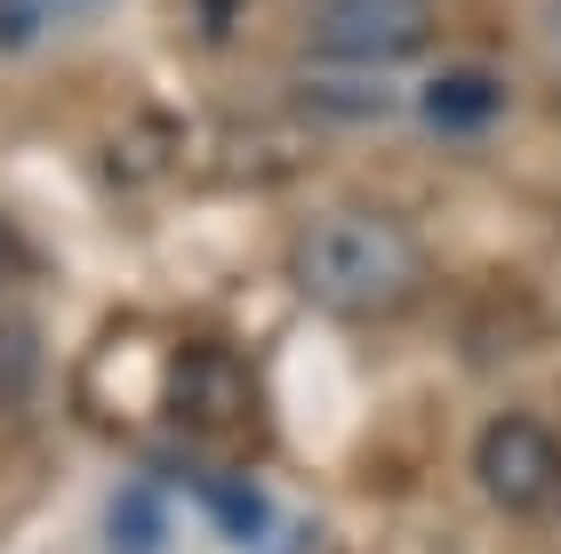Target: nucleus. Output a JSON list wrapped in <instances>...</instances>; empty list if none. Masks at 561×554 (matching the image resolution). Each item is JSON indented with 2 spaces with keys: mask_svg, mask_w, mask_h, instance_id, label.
<instances>
[{
  "mask_svg": "<svg viewBox=\"0 0 561 554\" xmlns=\"http://www.w3.org/2000/svg\"><path fill=\"white\" fill-rule=\"evenodd\" d=\"M9 265H16V234L0 225V282H9Z\"/></svg>",
  "mask_w": 561,
  "mask_h": 554,
  "instance_id": "nucleus-10",
  "label": "nucleus"
},
{
  "mask_svg": "<svg viewBox=\"0 0 561 554\" xmlns=\"http://www.w3.org/2000/svg\"><path fill=\"white\" fill-rule=\"evenodd\" d=\"M289 282H297L305 306H321L337 321H393L425 290V241L393 210L345 201V210H321V217L297 225Z\"/></svg>",
  "mask_w": 561,
  "mask_h": 554,
  "instance_id": "nucleus-1",
  "label": "nucleus"
},
{
  "mask_svg": "<svg viewBox=\"0 0 561 554\" xmlns=\"http://www.w3.org/2000/svg\"><path fill=\"white\" fill-rule=\"evenodd\" d=\"M161 531H169V522H161V498L129 490V498L113 507V546H121V554H161Z\"/></svg>",
  "mask_w": 561,
  "mask_h": 554,
  "instance_id": "nucleus-8",
  "label": "nucleus"
},
{
  "mask_svg": "<svg viewBox=\"0 0 561 554\" xmlns=\"http://www.w3.org/2000/svg\"><path fill=\"white\" fill-rule=\"evenodd\" d=\"M209 522H217V531L233 539V546H257V554L280 539V507H273L265 490L233 483V474H217V483H209Z\"/></svg>",
  "mask_w": 561,
  "mask_h": 554,
  "instance_id": "nucleus-6",
  "label": "nucleus"
},
{
  "mask_svg": "<svg viewBox=\"0 0 561 554\" xmlns=\"http://www.w3.org/2000/svg\"><path fill=\"white\" fill-rule=\"evenodd\" d=\"M81 9H96V0H0V48L41 41L48 24H65V16H81Z\"/></svg>",
  "mask_w": 561,
  "mask_h": 554,
  "instance_id": "nucleus-7",
  "label": "nucleus"
},
{
  "mask_svg": "<svg viewBox=\"0 0 561 554\" xmlns=\"http://www.w3.org/2000/svg\"><path fill=\"white\" fill-rule=\"evenodd\" d=\"M473 483L505 515L553 522L561 515V434L546 418H529V410H497L473 434Z\"/></svg>",
  "mask_w": 561,
  "mask_h": 554,
  "instance_id": "nucleus-3",
  "label": "nucleus"
},
{
  "mask_svg": "<svg viewBox=\"0 0 561 554\" xmlns=\"http://www.w3.org/2000/svg\"><path fill=\"white\" fill-rule=\"evenodd\" d=\"M546 57H553V72H561V0H546Z\"/></svg>",
  "mask_w": 561,
  "mask_h": 554,
  "instance_id": "nucleus-9",
  "label": "nucleus"
},
{
  "mask_svg": "<svg viewBox=\"0 0 561 554\" xmlns=\"http://www.w3.org/2000/svg\"><path fill=\"white\" fill-rule=\"evenodd\" d=\"M505 113V81L481 65H442L417 81V129L442 137V145H466V137H490Z\"/></svg>",
  "mask_w": 561,
  "mask_h": 554,
  "instance_id": "nucleus-4",
  "label": "nucleus"
},
{
  "mask_svg": "<svg viewBox=\"0 0 561 554\" xmlns=\"http://www.w3.org/2000/svg\"><path fill=\"white\" fill-rule=\"evenodd\" d=\"M169 410L185 418V426H225V418H249V377H241V362L233 354H217V346H193L185 362H176V377H169Z\"/></svg>",
  "mask_w": 561,
  "mask_h": 554,
  "instance_id": "nucleus-5",
  "label": "nucleus"
},
{
  "mask_svg": "<svg viewBox=\"0 0 561 554\" xmlns=\"http://www.w3.org/2000/svg\"><path fill=\"white\" fill-rule=\"evenodd\" d=\"M433 0H313L305 57L329 72H393L433 48Z\"/></svg>",
  "mask_w": 561,
  "mask_h": 554,
  "instance_id": "nucleus-2",
  "label": "nucleus"
}]
</instances>
